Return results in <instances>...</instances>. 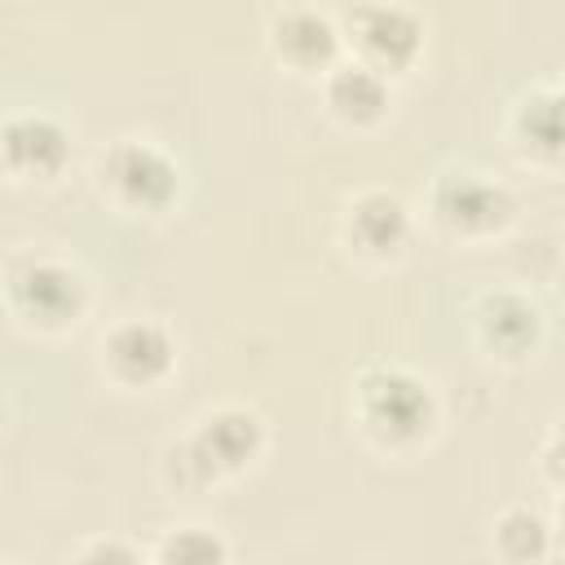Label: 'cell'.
I'll use <instances>...</instances> for the list:
<instances>
[{"label": "cell", "mask_w": 565, "mask_h": 565, "mask_svg": "<svg viewBox=\"0 0 565 565\" xmlns=\"http://www.w3.org/2000/svg\"><path fill=\"white\" fill-rule=\"evenodd\" d=\"M331 22L322 18V13H313V9H287L282 18H278V44L291 53V57H300V62H313V57H327V49H331Z\"/></svg>", "instance_id": "12"}, {"label": "cell", "mask_w": 565, "mask_h": 565, "mask_svg": "<svg viewBox=\"0 0 565 565\" xmlns=\"http://www.w3.org/2000/svg\"><path fill=\"white\" fill-rule=\"evenodd\" d=\"M358 40L366 53H375L380 62H402L415 53V40H419V26L406 9H393V4H375V9H362L358 13Z\"/></svg>", "instance_id": "7"}, {"label": "cell", "mask_w": 565, "mask_h": 565, "mask_svg": "<svg viewBox=\"0 0 565 565\" xmlns=\"http://www.w3.org/2000/svg\"><path fill=\"white\" fill-rule=\"evenodd\" d=\"M256 437H260V428H256L252 415H243V411H221V415H212V419L203 424V433L194 437L190 455L203 463V472H212V468H234V463H243V459L256 450Z\"/></svg>", "instance_id": "5"}, {"label": "cell", "mask_w": 565, "mask_h": 565, "mask_svg": "<svg viewBox=\"0 0 565 565\" xmlns=\"http://www.w3.org/2000/svg\"><path fill=\"white\" fill-rule=\"evenodd\" d=\"M106 177L115 181V190H119L128 203H141V207L163 203V199L172 194V185H177L172 163H168L154 146H141V141L119 146V150L106 159Z\"/></svg>", "instance_id": "2"}, {"label": "cell", "mask_w": 565, "mask_h": 565, "mask_svg": "<svg viewBox=\"0 0 565 565\" xmlns=\"http://www.w3.org/2000/svg\"><path fill=\"white\" fill-rule=\"evenodd\" d=\"M406 234V212L393 194L375 190V194H362L358 207H353V238L371 252H388L397 247V238Z\"/></svg>", "instance_id": "9"}, {"label": "cell", "mask_w": 565, "mask_h": 565, "mask_svg": "<svg viewBox=\"0 0 565 565\" xmlns=\"http://www.w3.org/2000/svg\"><path fill=\"white\" fill-rule=\"evenodd\" d=\"M362 411L380 433L411 437L428 415V393L402 371H375L362 380Z\"/></svg>", "instance_id": "1"}, {"label": "cell", "mask_w": 565, "mask_h": 565, "mask_svg": "<svg viewBox=\"0 0 565 565\" xmlns=\"http://www.w3.org/2000/svg\"><path fill=\"white\" fill-rule=\"evenodd\" d=\"M561 521H565V508H561Z\"/></svg>", "instance_id": "17"}, {"label": "cell", "mask_w": 565, "mask_h": 565, "mask_svg": "<svg viewBox=\"0 0 565 565\" xmlns=\"http://www.w3.org/2000/svg\"><path fill=\"white\" fill-rule=\"evenodd\" d=\"M172 358V344L163 335V327L154 322H124L110 335V362L128 375V380H154Z\"/></svg>", "instance_id": "6"}, {"label": "cell", "mask_w": 565, "mask_h": 565, "mask_svg": "<svg viewBox=\"0 0 565 565\" xmlns=\"http://www.w3.org/2000/svg\"><path fill=\"white\" fill-rule=\"evenodd\" d=\"M221 561H225V543L207 530H177L159 552V565H221Z\"/></svg>", "instance_id": "14"}, {"label": "cell", "mask_w": 565, "mask_h": 565, "mask_svg": "<svg viewBox=\"0 0 565 565\" xmlns=\"http://www.w3.org/2000/svg\"><path fill=\"white\" fill-rule=\"evenodd\" d=\"M499 543H503L512 556H534V552L543 547V521H539L534 512L516 508V512H508V516L499 521Z\"/></svg>", "instance_id": "15"}, {"label": "cell", "mask_w": 565, "mask_h": 565, "mask_svg": "<svg viewBox=\"0 0 565 565\" xmlns=\"http://www.w3.org/2000/svg\"><path fill=\"white\" fill-rule=\"evenodd\" d=\"M13 300L44 318V322H62L79 309V278L62 265H49V260H31L13 274Z\"/></svg>", "instance_id": "3"}, {"label": "cell", "mask_w": 565, "mask_h": 565, "mask_svg": "<svg viewBox=\"0 0 565 565\" xmlns=\"http://www.w3.org/2000/svg\"><path fill=\"white\" fill-rule=\"evenodd\" d=\"M437 207L446 221L455 225H468V230H481V225H494L503 212H508V199L499 185L472 177V172H455L437 185Z\"/></svg>", "instance_id": "4"}, {"label": "cell", "mask_w": 565, "mask_h": 565, "mask_svg": "<svg viewBox=\"0 0 565 565\" xmlns=\"http://www.w3.org/2000/svg\"><path fill=\"white\" fill-rule=\"evenodd\" d=\"M521 132L543 150H561L565 146V93L561 97H530L521 110Z\"/></svg>", "instance_id": "13"}, {"label": "cell", "mask_w": 565, "mask_h": 565, "mask_svg": "<svg viewBox=\"0 0 565 565\" xmlns=\"http://www.w3.org/2000/svg\"><path fill=\"white\" fill-rule=\"evenodd\" d=\"M4 150H9L13 163L44 172V168H57V163H62L66 137H62V128H57L53 119H44V115H18V119L4 124Z\"/></svg>", "instance_id": "8"}, {"label": "cell", "mask_w": 565, "mask_h": 565, "mask_svg": "<svg viewBox=\"0 0 565 565\" xmlns=\"http://www.w3.org/2000/svg\"><path fill=\"white\" fill-rule=\"evenodd\" d=\"M79 565H141V561H137V552H132L128 543L102 539V543H93V547L79 556Z\"/></svg>", "instance_id": "16"}, {"label": "cell", "mask_w": 565, "mask_h": 565, "mask_svg": "<svg viewBox=\"0 0 565 565\" xmlns=\"http://www.w3.org/2000/svg\"><path fill=\"white\" fill-rule=\"evenodd\" d=\"M331 106H340V115L353 119H371L384 106V79L371 66H335L331 75Z\"/></svg>", "instance_id": "10"}, {"label": "cell", "mask_w": 565, "mask_h": 565, "mask_svg": "<svg viewBox=\"0 0 565 565\" xmlns=\"http://www.w3.org/2000/svg\"><path fill=\"white\" fill-rule=\"evenodd\" d=\"M481 322H486V335H490L494 344H503V349H521V344L534 335L539 313H534L530 300L503 291V296H490V300L481 305Z\"/></svg>", "instance_id": "11"}]
</instances>
